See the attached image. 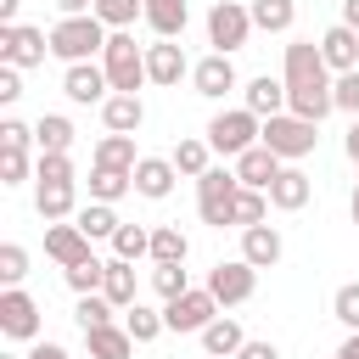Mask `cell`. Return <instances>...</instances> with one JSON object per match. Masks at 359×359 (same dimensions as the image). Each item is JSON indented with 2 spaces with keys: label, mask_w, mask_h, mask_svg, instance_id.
Instances as JSON below:
<instances>
[{
  "label": "cell",
  "mask_w": 359,
  "mask_h": 359,
  "mask_svg": "<svg viewBox=\"0 0 359 359\" xmlns=\"http://www.w3.org/2000/svg\"><path fill=\"white\" fill-rule=\"evenodd\" d=\"M280 168H286V163H280V157H275V151H269L264 140H258L252 151H241V157H236V180H241L247 191H269Z\"/></svg>",
  "instance_id": "obj_15"
},
{
  "label": "cell",
  "mask_w": 359,
  "mask_h": 359,
  "mask_svg": "<svg viewBox=\"0 0 359 359\" xmlns=\"http://www.w3.org/2000/svg\"><path fill=\"white\" fill-rule=\"evenodd\" d=\"M280 252H286V241H280L275 224H252V230H241V258H247L252 269H275Z\"/></svg>",
  "instance_id": "obj_19"
},
{
  "label": "cell",
  "mask_w": 359,
  "mask_h": 359,
  "mask_svg": "<svg viewBox=\"0 0 359 359\" xmlns=\"http://www.w3.org/2000/svg\"><path fill=\"white\" fill-rule=\"evenodd\" d=\"M17 6L22 0H0V22H17Z\"/></svg>",
  "instance_id": "obj_55"
},
{
  "label": "cell",
  "mask_w": 359,
  "mask_h": 359,
  "mask_svg": "<svg viewBox=\"0 0 359 359\" xmlns=\"http://www.w3.org/2000/svg\"><path fill=\"white\" fill-rule=\"evenodd\" d=\"M112 303L101 297V292H90V297H79V309H73V320H79V331H101V325H112Z\"/></svg>",
  "instance_id": "obj_42"
},
{
  "label": "cell",
  "mask_w": 359,
  "mask_h": 359,
  "mask_svg": "<svg viewBox=\"0 0 359 359\" xmlns=\"http://www.w3.org/2000/svg\"><path fill=\"white\" fill-rule=\"evenodd\" d=\"M45 56H50V34H45V28L0 22V62H11V67H39Z\"/></svg>",
  "instance_id": "obj_10"
},
{
  "label": "cell",
  "mask_w": 359,
  "mask_h": 359,
  "mask_svg": "<svg viewBox=\"0 0 359 359\" xmlns=\"http://www.w3.org/2000/svg\"><path fill=\"white\" fill-rule=\"evenodd\" d=\"M17 95H22V67H11V62H0V101L11 107Z\"/></svg>",
  "instance_id": "obj_48"
},
{
  "label": "cell",
  "mask_w": 359,
  "mask_h": 359,
  "mask_svg": "<svg viewBox=\"0 0 359 359\" xmlns=\"http://www.w3.org/2000/svg\"><path fill=\"white\" fill-rule=\"evenodd\" d=\"M331 314H337L348 331H359V280H348V286L331 292Z\"/></svg>",
  "instance_id": "obj_43"
},
{
  "label": "cell",
  "mask_w": 359,
  "mask_h": 359,
  "mask_svg": "<svg viewBox=\"0 0 359 359\" xmlns=\"http://www.w3.org/2000/svg\"><path fill=\"white\" fill-rule=\"evenodd\" d=\"M22 359H73V353H67L62 342H34V348H28Z\"/></svg>",
  "instance_id": "obj_49"
},
{
  "label": "cell",
  "mask_w": 359,
  "mask_h": 359,
  "mask_svg": "<svg viewBox=\"0 0 359 359\" xmlns=\"http://www.w3.org/2000/svg\"><path fill=\"white\" fill-rule=\"evenodd\" d=\"M241 348H247V331H241L236 314H219V320L202 331V353H208V359H236Z\"/></svg>",
  "instance_id": "obj_21"
},
{
  "label": "cell",
  "mask_w": 359,
  "mask_h": 359,
  "mask_svg": "<svg viewBox=\"0 0 359 359\" xmlns=\"http://www.w3.org/2000/svg\"><path fill=\"white\" fill-rule=\"evenodd\" d=\"M208 151H213V146L191 135V140H180V146H174L168 157H174V168H180V174H191V180H202V174L213 168V163H208Z\"/></svg>",
  "instance_id": "obj_36"
},
{
  "label": "cell",
  "mask_w": 359,
  "mask_h": 359,
  "mask_svg": "<svg viewBox=\"0 0 359 359\" xmlns=\"http://www.w3.org/2000/svg\"><path fill=\"white\" fill-rule=\"evenodd\" d=\"M348 213H353V224H359V185H353V196H348Z\"/></svg>",
  "instance_id": "obj_56"
},
{
  "label": "cell",
  "mask_w": 359,
  "mask_h": 359,
  "mask_svg": "<svg viewBox=\"0 0 359 359\" xmlns=\"http://www.w3.org/2000/svg\"><path fill=\"white\" fill-rule=\"evenodd\" d=\"M320 56H325L331 73H353V67H359V34H353L348 22H331V28L320 34Z\"/></svg>",
  "instance_id": "obj_18"
},
{
  "label": "cell",
  "mask_w": 359,
  "mask_h": 359,
  "mask_svg": "<svg viewBox=\"0 0 359 359\" xmlns=\"http://www.w3.org/2000/svg\"><path fill=\"white\" fill-rule=\"evenodd\" d=\"M331 101H337V112H359V67L331 79Z\"/></svg>",
  "instance_id": "obj_46"
},
{
  "label": "cell",
  "mask_w": 359,
  "mask_h": 359,
  "mask_svg": "<svg viewBox=\"0 0 359 359\" xmlns=\"http://www.w3.org/2000/svg\"><path fill=\"white\" fill-rule=\"evenodd\" d=\"M62 280H67L79 297H90V292H101V280H107V264H101V258H84V264L62 269Z\"/></svg>",
  "instance_id": "obj_40"
},
{
  "label": "cell",
  "mask_w": 359,
  "mask_h": 359,
  "mask_svg": "<svg viewBox=\"0 0 359 359\" xmlns=\"http://www.w3.org/2000/svg\"><path fill=\"white\" fill-rule=\"evenodd\" d=\"M28 174H34L28 151H11V146H0V185H22Z\"/></svg>",
  "instance_id": "obj_45"
},
{
  "label": "cell",
  "mask_w": 359,
  "mask_h": 359,
  "mask_svg": "<svg viewBox=\"0 0 359 359\" xmlns=\"http://www.w3.org/2000/svg\"><path fill=\"white\" fill-rule=\"evenodd\" d=\"M280 79H286V112L292 118L320 123L325 112H337V101H331V67H325V56H320L314 39H292L286 45Z\"/></svg>",
  "instance_id": "obj_1"
},
{
  "label": "cell",
  "mask_w": 359,
  "mask_h": 359,
  "mask_svg": "<svg viewBox=\"0 0 359 359\" xmlns=\"http://www.w3.org/2000/svg\"><path fill=\"white\" fill-rule=\"evenodd\" d=\"M342 151H348V163H353V168H359V123H353V129H348V140H342Z\"/></svg>",
  "instance_id": "obj_53"
},
{
  "label": "cell",
  "mask_w": 359,
  "mask_h": 359,
  "mask_svg": "<svg viewBox=\"0 0 359 359\" xmlns=\"http://www.w3.org/2000/svg\"><path fill=\"white\" fill-rule=\"evenodd\" d=\"M73 224H79V230L95 241V236H118V224H123V219L112 213V202H84V208L73 213Z\"/></svg>",
  "instance_id": "obj_31"
},
{
  "label": "cell",
  "mask_w": 359,
  "mask_h": 359,
  "mask_svg": "<svg viewBox=\"0 0 359 359\" xmlns=\"http://www.w3.org/2000/svg\"><path fill=\"white\" fill-rule=\"evenodd\" d=\"M62 95H67V101H79V107H101V101L112 95L107 67H101V62H73V67L62 73Z\"/></svg>",
  "instance_id": "obj_12"
},
{
  "label": "cell",
  "mask_w": 359,
  "mask_h": 359,
  "mask_svg": "<svg viewBox=\"0 0 359 359\" xmlns=\"http://www.w3.org/2000/svg\"><path fill=\"white\" fill-rule=\"evenodd\" d=\"M309 196H314V180H309L297 163H286V168L275 174V185H269V208H280V213L309 208Z\"/></svg>",
  "instance_id": "obj_16"
},
{
  "label": "cell",
  "mask_w": 359,
  "mask_h": 359,
  "mask_svg": "<svg viewBox=\"0 0 359 359\" xmlns=\"http://www.w3.org/2000/svg\"><path fill=\"white\" fill-rule=\"evenodd\" d=\"M342 22H348V28L359 34V0H342Z\"/></svg>",
  "instance_id": "obj_54"
},
{
  "label": "cell",
  "mask_w": 359,
  "mask_h": 359,
  "mask_svg": "<svg viewBox=\"0 0 359 359\" xmlns=\"http://www.w3.org/2000/svg\"><path fill=\"white\" fill-rule=\"evenodd\" d=\"M101 297H107V303H112L118 314L140 303V297H135V269H129L123 258H112V264H107V280H101Z\"/></svg>",
  "instance_id": "obj_27"
},
{
  "label": "cell",
  "mask_w": 359,
  "mask_h": 359,
  "mask_svg": "<svg viewBox=\"0 0 359 359\" xmlns=\"http://www.w3.org/2000/svg\"><path fill=\"white\" fill-rule=\"evenodd\" d=\"M151 292H157L163 303H174L180 292H191V275H185V264H157V269H151Z\"/></svg>",
  "instance_id": "obj_41"
},
{
  "label": "cell",
  "mask_w": 359,
  "mask_h": 359,
  "mask_svg": "<svg viewBox=\"0 0 359 359\" xmlns=\"http://www.w3.org/2000/svg\"><path fill=\"white\" fill-rule=\"evenodd\" d=\"M191 84H196V95H208V101H224L230 90H236V62L230 56H202L196 67H191Z\"/></svg>",
  "instance_id": "obj_14"
},
{
  "label": "cell",
  "mask_w": 359,
  "mask_h": 359,
  "mask_svg": "<svg viewBox=\"0 0 359 359\" xmlns=\"http://www.w3.org/2000/svg\"><path fill=\"white\" fill-rule=\"evenodd\" d=\"M236 359H280V353H275V342H247Z\"/></svg>",
  "instance_id": "obj_50"
},
{
  "label": "cell",
  "mask_w": 359,
  "mask_h": 359,
  "mask_svg": "<svg viewBox=\"0 0 359 359\" xmlns=\"http://www.w3.org/2000/svg\"><path fill=\"white\" fill-rule=\"evenodd\" d=\"M34 208H39L45 224H62V219L79 213V191L73 185H34Z\"/></svg>",
  "instance_id": "obj_25"
},
{
  "label": "cell",
  "mask_w": 359,
  "mask_h": 359,
  "mask_svg": "<svg viewBox=\"0 0 359 359\" xmlns=\"http://www.w3.org/2000/svg\"><path fill=\"white\" fill-rule=\"evenodd\" d=\"M0 331L17 337V342H34V337H39V303H34L22 286H6V292H0Z\"/></svg>",
  "instance_id": "obj_11"
},
{
  "label": "cell",
  "mask_w": 359,
  "mask_h": 359,
  "mask_svg": "<svg viewBox=\"0 0 359 359\" xmlns=\"http://www.w3.org/2000/svg\"><path fill=\"white\" fill-rule=\"evenodd\" d=\"M45 258H56L62 269H73V264H84V258H95V252H90V236H84L79 224H50V230H45Z\"/></svg>",
  "instance_id": "obj_17"
},
{
  "label": "cell",
  "mask_w": 359,
  "mask_h": 359,
  "mask_svg": "<svg viewBox=\"0 0 359 359\" xmlns=\"http://www.w3.org/2000/svg\"><path fill=\"white\" fill-rule=\"evenodd\" d=\"M28 140H34V129H28L22 118H6V123H0V146H11V151H28Z\"/></svg>",
  "instance_id": "obj_47"
},
{
  "label": "cell",
  "mask_w": 359,
  "mask_h": 359,
  "mask_svg": "<svg viewBox=\"0 0 359 359\" xmlns=\"http://www.w3.org/2000/svg\"><path fill=\"white\" fill-rule=\"evenodd\" d=\"M135 163H140L135 135H101V146H95V168H123V174H135Z\"/></svg>",
  "instance_id": "obj_28"
},
{
  "label": "cell",
  "mask_w": 359,
  "mask_h": 359,
  "mask_svg": "<svg viewBox=\"0 0 359 359\" xmlns=\"http://www.w3.org/2000/svg\"><path fill=\"white\" fill-rule=\"evenodd\" d=\"M258 140H264L280 163H297V157H309V151L320 146V123L280 112V118H264V135H258Z\"/></svg>",
  "instance_id": "obj_5"
},
{
  "label": "cell",
  "mask_w": 359,
  "mask_h": 359,
  "mask_svg": "<svg viewBox=\"0 0 359 359\" xmlns=\"http://www.w3.org/2000/svg\"><path fill=\"white\" fill-rule=\"evenodd\" d=\"M213 320H219V297H213L208 286H191V292H180L174 303H163V325H168V331H196V337H202Z\"/></svg>",
  "instance_id": "obj_7"
},
{
  "label": "cell",
  "mask_w": 359,
  "mask_h": 359,
  "mask_svg": "<svg viewBox=\"0 0 359 359\" xmlns=\"http://www.w3.org/2000/svg\"><path fill=\"white\" fill-rule=\"evenodd\" d=\"M185 252H191V241H185L180 224H157L151 230V264H185Z\"/></svg>",
  "instance_id": "obj_32"
},
{
  "label": "cell",
  "mask_w": 359,
  "mask_h": 359,
  "mask_svg": "<svg viewBox=\"0 0 359 359\" xmlns=\"http://www.w3.org/2000/svg\"><path fill=\"white\" fill-rule=\"evenodd\" d=\"M123 331H129L135 342H157L168 325H163V309H146V303H135V309H123Z\"/></svg>",
  "instance_id": "obj_35"
},
{
  "label": "cell",
  "mask_w": 359,
  "mask_h": 359,
  "mask_svg": "<svg viewBox=\"0 0 359 359\" xmlns=\"http://www.w3.org/2000/svg\"><path fill=\"white\" fill-rule=\"evenodd\" d=\"M107 39H112V28L90 11V17H62L56 28H50V56H62L67 67L73 62H95L101 50H107Z\"/></svg>",
  "instance_id": "obj_2"
},
{
  "label": "cell",
  "mask_w": 359,
  "mask_h": 359,
  "mask_svg": "<svg viewBox=\"0 0 359 359\" xmlns=\"http://www.w3.org/2000/svg\"><path fill=\"white\" fill-rule=\"evenodd\" d=\"M0 359H17V353H0Z\"/></svg>",
  "instance_id": "obj_57"
},
{
  "label": "cell",
  "mask_w": 359,
  "mask_h": 359,
  "mask_svg": "<svg viewBox=\"0 0 359 359\" xmlns=\"http://www.w3.org/2000/svg\"><path fill=\"white\" fill-rule=\"evenodd\" d=\"M101 123H107V135H135V129L146 123L140 95H107V101H101Z\"/></svg>",
  "instance_id": "obj_24"
},
{
  "label": "cell",
  "mask_w": 359,
  "mask_h": 359,
  "mask_svg": "<svg viewBox=\"0 0 359 359\" xmlns=\"http://www.w3.org/2000/svg\"><path fill=\"white\" fill-rule=\"evenodd\" d=\"M174 180H180L174 157H140V163H135V191L151 196V202H163V196L174 191Z\"/></svg>",
  "instance_id": "obj_20"
},
{
  "label": "cell",
  "mask_w": 359,
  "mask_h": 359,
  "mask_svg": "<svg viewBox=\"0 0 359 359\" xmlns=\"http://www.w3.org/2000/svg\"><path fill=\"white\" fill-rule=\"evenodd\" d=\"M56 11H62V17H90L95 0H56Z\"/></svg>",
  "instance_id": "obj_51"
},
{
  "label": "cell",
  "mask_w": 359,
  "mask_h": 359,
  "mask_svg": "<svg viewBox=\"0 0 359 359\" xmlns=\"http://www.w3.org/2000/svg\"><path fill=\"white\" fill-rule=\"evenodd\" d=\"M236 191H241L236 168H208V174L196 180V213H202V224L224 230V224H230V208H236Z\"/></svg>",
  "instance_id": "obj_6"
},
{
  "label": "cell",
  "mask_w": 359,
  "mask_h": 359,
  "mask_svg": "<svg viewBox=\"0 0 359 359\" xmlns=\"http://www.w3.org/2000/svg\"><path fill=\"white\" fill-rule=\"evenodd\" d=\"M84 348H90V359H135V337H129L123 325L84 331Z\"/></svg>",
  "instance_id": "obj_26"
},
{
  "label": "cell",
  "mask_w": 359,
  "mask_h": 359,
  "mask_svg": "<svg viewBox=\"0 0 359 359\" xmlns=\"http://www.w3.org/2000/svg\"><path fill=\"white\" fill-rule=\"evenodd\" d=\"M34 185H73V157H67V151H39Z\"/></svg>",
  "instance_id": "obj_38"
},
{
  "label": "cell",
  "mask_w": 359,
  "mask_h": 359,
  "mask_svg": "<svg viewBox=\"0 0 359 359\" xmlns=\"http://www.w3.org/2000/svg\"><path fill=\"white\" fill-rule=\"evenodd\" d=\"M95 17H101L112 34H123L135 17H146V0H95Z\"/></svg>",
  "instance_id": "obj_39"
},
{
  "label": "cell",
  "mask_w": 359,
  "mask_h": 359,
  "mask_svg": "<svg viewBox=\"0 0 359 359\" xmlns=\"http://www.w3.org/2000/svg\"><path fill=\"white\" fill-rule=\"evenodd\" d=\"M247 34H252V11H247V6H236V0H219V6L208 11V45H213L219 56L241 50V45H247Z\"/></svg>",
  "instance_id": "obj_9"
},
{
  "label": "cell",
  "mask_w": 359,
  "mask_h": 359,
  "mask_svg": "<svg viewBox=\"0 0 359 359\" xmlns=\"http://www.w3.org/2000/svg\"><path fill=\"white\" fill-rule=\"evenodd\" d=\"M191 22V0H146V28L157 39H180Z\"/></svg>",
  "instance_id": "obj_22"
},
{
  "label": "cell",
  "mask_w": 359,
  "mask_h": 359,
  "mask_svg": "<svg viewBox=\"0 0 359 359\" xmlns=\"http://www.w3.org/2000/svg\"><path fill=\"white\" fill-rule=\"evenodd\" d=\"M101 67H107V84H112V95H140V84H146V50L135 45V34H129V28L107 39V50H101Z\"/></svg>",
  "instance_id": "obj_3"
},
{
  "label": "cell",
  "mask_w": 359,
  "mask_h": 359,
  "mask_svg": "<svg viewBox=\"0 0 359 359\" xmlns=\"http://www.w3.org/2000/svg\"><path fill=\"white\" fill-rule=\"evenodd\" d=\"M247 11H252V28H264V34H286L297 22V6L292 0H252Z\"/></svg>",
  "instance_id": "obj_29"
},
{
  "label": "cell",
  "mask_w": 359,
  "mask_h": 359,
  "mask_svg": "<svg viewBox=\"0 0 359 359\" xmlns=\"http://www.w3.org/2000/svg\"><path fill=\"white\" fill-rule=\"evenodd\" d=\"M258 135H264V118L247 112V107H230V112H213V123H208L202 140H208L213 151H224V157H241V151L258 146Z\"/></svg>",
  "instance_id": "obj_4"
},
{
  "label": "cell",
  "mask_w": 359,
  "mask_h": 359,
  "mask_svg": "<svg viewBox=\"0 0 359 359\" xmlns=\"http://www.w3.org/2000/svg\"><path fill=\"white\" fill-rule=\"evenodd\" d=\"M213 297H219V309H236V303H247L252 292H258V269L247 264V258H224V264H213L208 269V280H202Z\"/></svg>",
  "instance_id": "obj_8"
},
{
  "label": "cell",
  "mask_w": 359,
  "mask_h": 359,
  "mask_svg": "<svg viewBox=\"0 0 359 359\" xmlns=\"http://www.w3.org/2000/svg\"><path fill=\"white\" fill-rule=\"evenodd\" d=\"M337 359H359V331H348V337H342V348H337Z\"/></svg>",
  "instance_id": "obj_52"
},
{
  "label": "cell",
  "mask_w": 359,
  "mask_h": 359,
  "mask_svg": "<svg viewBox=\"0 0 359 359\" xmlns=\"http://www.w3.org/2000/svg\"><path fill=\"white\" fill-rule=\"evenodd\" d=\"M264 213H269V191H236V208H230V224H241V230H252V224H264Z\"/></svg>",
  "instance_id": "obj_37"
},
{
  "label": "cell",
  "mask_w": 359,
  "mask_h": 359,
  "mask_svg": "<svg viewBox=\"0 0 359 359\" xmlns=\"http://www.w3.org/2000/svg\"><path fill=\"white\" fill-rule=\"evenodd\" d=\"M22 275H28V247L6 241V247H0V280H6V286H22Z\"/></svg>",
  "instance_id": "obj_44"
},
{
  "label": "cell",
  "mask_w": 359,
  "mask_h": 359,
  "mask_svg": "<svg viewBox=\"0 0 359 359\" xmlns=\"http://www.w3.org/2000/svg\"><path fill=\"white\" fill-rule=\"evenodd\" d=\"M135 191V174L123 168H90V202H118Z\"/></svg>",
  "instance_id": "obj_30"
},
{
  "label": "cell",
  "mask_w": 359,
  "mask_h": 359,
  "mask_svg": "<svg viewBox=\"0 0 359 359\" xmlns=\"http://www.w3.org/2000/svg\"><path fill=\"white\" fill-rule=\"evenodd\" d=\"M34 140H39V151H73V123L62 112H45L34 123Z\"/></svg>",
  "instance_id": "obj_33"
},
{
  "label": "cell",
  "mask_w": 359,
  "mask_h": 359,
  "mask_svg": "<svg viewBox=\"0 0 359 359\" xmlns=\"http://www.w3.org/2000/svg\"><path fill=\"white\" fill-rule=\"evenodd\" d=\"M185 73H191V62H185V50H180L174 39H157V45H146V84H163V90H174Z\"/></svg>",
  "instance_id": "obj_13"
},
{
  "label": "cell",
  "mask_w": 359,
  "mask_h": 359,
  "mask_svg": "<svg viewBox=\"0 0 359 359\" xmlns=\"http://www.w3.org/2000/svg\"><path fill=\"white\" fill-rule=\"evenodd\" d=\"M112 258H123V264L151 258V230H146V224H118V236H112Z\"/></svg>",
  "instance_id": "obj_34"
},
{
  "label": "cell",
  "mask_w": 359,
  "mask_h": 359,
  "mask_svg": "<svg viewBox=\"0 0 359 359\" xmlns=\"http://www.w3.org/2000/svg\"><path fill=\"white\" fill-rule=\"evenodd\" d=\"M202 359H208V353H202Z\"/></svg>",
  "instance_id": "obj_58"
},
{
  "label": "cell",
  "mask_w": 359,
  "mask_h": 359,
  "mask_svg": "<svg viewBox=\"0 0 359 359\" xmlns=\"http://www.w3.org/2000/svg\"><path fill=\"white\" fill-rule=\"evenodd\" d=\"M247 112H258V118H280L286 112V79H269V73H258L252 84H247V101H241Z\"/></svg>",
  "instance_id": "obj_23"
}]
</instances>
